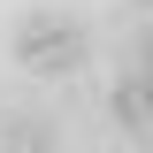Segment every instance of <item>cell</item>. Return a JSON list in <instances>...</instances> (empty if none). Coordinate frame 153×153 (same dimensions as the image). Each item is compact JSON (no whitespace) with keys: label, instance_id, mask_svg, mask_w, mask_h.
I'll list each match as a JSON object with an SVG mask.
<instances>
[{"label":"cell","instance_id":"6da1fadb","mask_svg":"<svg viewBox=\"0 0 153 153\" xmlns=\"http://www.w3.org/2000/svg\"><path fill=\"white\" fill-rule=\"evenodd\" d=\"M16 61L31 76H76L84 61H92V31L76 16H61V8H23L16 23Z\"/></svg>","mask_w":153,"mask_h":153},{"label":"cell","instance_id":"277c9868","mask_svg":"<svg viewBox=\"0 0 153 153\" xmlns=\"http://www.w3.org/2000/svg\"><path fill=\"white\" fill-rule=\"evenodd\" d=\"M130 61H138L130 76H146V84H153V23H146V31H138V46H130Z\"/></svg>","mask_w":153,"mask_h":153},{"label":"cell","instance_id":"3957f363","mask_svg":"<svg viewBox=\"0 0 153 153\" xmlns=\"http://www.w3.org/2000/svg\"><path fill=\"white\" fill-rule=\"evenodd\" d=\"M0 146L8 153H46L54 130H46V115H8V123H0Z\"/></svg>","mask_w":153,"mask_h":153},{"label":"cell","instance_id":"7a4b0ae2","mask_svg":"<svg viewBox=\"0 0 153 153\" xmlns=\"http://www.w3.org/2000/svg\"><path fill=\"white\" fill-rule=\"evenodd\" d=\"M115 123L138 130V138H153V84L146 76H123V84H115Z\"/></svg>","mask_w":153,"mask_h":153},{"label":"cell","instance_id":"5b68a950","mask_svg":"<svg viewBox=\"0 0 153 153\" xmlns=\"http://www.w3.org/2000/svg\"><path fill=\"white\" fill-rule=\"evenodd\" d=\"M138 8H153V0H138Z\"/></svg>","mask_w":153,"mask_h":153}]
</instances>
